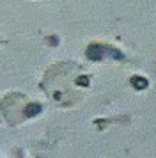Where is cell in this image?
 Wrapping results in <instances>:
<instances>
[{
  "label": "cell",
  "instance_id": "obj_1",
  "mask_svg": "<svg viewBox=\"0 0 156 158\" xmlns=\"http://www.w3.org/2000/svg\"><path fill=\"white\" fill-rule=\"evenodd\" d=\"M106 52L105 46H99V44H91L89 50H87V57L92 59V60H99L103 59V53Z\"/></svg>",
  "mask_w": 156,
  "mask_h": 158
},
{
  "label": "cell",
  "instance_id": "obj_2",
  "mask_svg": "<svg viewBox=\"0 0 156 158\" xmlns=\"http://www.w3.org/2000/svg\"><path fill=\"white\" fill-rule=\"evenodd\" d=\"M39 112H41V107L32 103V105H28V107H27V110H25V115H34V114H39Z\"/></svg>",
  "mask_w": 156,
  "mask_h": 158
},
{
  "label": "cell",
  "instance_id": "obj_3",
  "mask_svg": "<svg viewBox=\"0 0 156 158\" xmlns=\"http://www.w3.org/2000/svg\"><path fill=\"white\" fill-rule=\"evenodd\" d=\"M131 84H133L135 87H138V89H144V87L147 85V82H146V78H140V77H135V78L131 80Z\"/></svg>",
  "mask_w": 156,
  "mask_h": 158
},
{
  "label": "cell",
  "instance_id": "obj_4",
  "mask_svg": "<svg viewBox=\"0 0 156 158\" xmlns=\"http://www.w3.org/2000/svg\"><path fill=\"white\" fill-rule=\"evenodd\" d=\"M78 84H82V85H87V84H89V80H87V78H80V80H78Z\"/></svg>",
  "mask_w": 156,
  "mask_h": 158
}]
</instances>
